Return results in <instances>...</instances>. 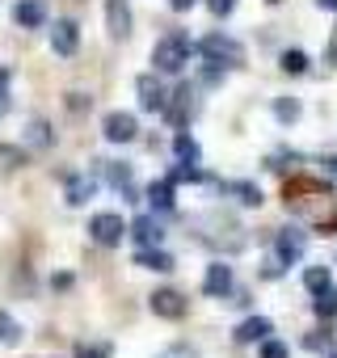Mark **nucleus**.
<instances>
[{
  "label": "nucleus",
  "mask_w": 337,
  "mask_h": 358,
  "mask_svg": "<svg viewBox=\"0 0 337 358\" xmlns=\"http://www.w3.org/2000/svg\"><path fill=\"white\" fill-rule=\"evenodd\" d=\"M152 312L164 316V320H182V316H186V299H182L178 291H156V295H152Z\"/></svg>",
  "instance_id": "obj_10"
},
{
  "label": "nucleus",
  "mask_w": 337,
  "mask_h": 358,
  "mask_svg": "<svg viewBox=\"0 0 337 358\" xmlns=\"http://www.w3.org/2000/svg\"><path fill=\"white\" fill-rule=\"evenodd\" d=\"M224 194H236V203H245V207H261V190L253 182H228Z\"/></svg>",
  "instance_id": "obj_16"
},
{
  "label": "nucleus",
  "mask_w": 337,
  "mask_h": 358,
  "mask_svg": "<svg viewBox=\"0 0 337 358\" xmlns=\"http://www.w3.org/2000/svg\"><path fill=\"white\" fill-rule=\"evenodd\" d=\"M89 236H93L97 245H118V241L127 236V224H122V215H114V211H97V215L89 220Z\"/></svg>",
  "instance_id": "obj_3"
},
{
  "label": "nucleus",
  "mask_w": 337,
  "mask_h": 358,
  "mask_svg": "<svg viewBox=\"0 0 337 358\" xmlns=\"http://www.w3.org/2000/svg\"><path fill=\"white\" fill-rule=\"evenodd\" d=\"M106 26H110V38H127L131 34V9H127V0H106Z\"/></svg>",
  "instance_id": "obj_9"
},
{
  "label": "nucleus",
  "mask_w": 337,
  "mask_h": 358,
  "mask_svg": "<svg viewBox=\"0 0 337 358\" xmlns=\"http://www.w3.org/2000/svg\"><path fill=\"white\" fill-rule=\"evenodd\" d=\"M324 164H329V173H333V177H337V156H329V160H324Z\"/></svg>",
  "instance_id": "obj_34"
},
{
  "label": "nucleus",
  "mask_w": 337,
  "mask_h": 358,
  "mask_svg": "<svg viewBox=\"0 0 337 358\" xmlns=\"http://www.w3.org/2000/svg\"><path fill=\"white\" fill-rule=\"evenodd\" d=\"M316 5H320V9H333V13H337V0H316Z\"/></svg>",
  "instance_id": "obj_33"
},
{
  "label": "nucleus",
  "mask_w": 337,
  "mask_h": 358,
  "mask_svg": "<svg viewBox=\"0 0 337 358\" xmlns=\"http://www.w3.org/2000/svg\"><path fill=\"white\" fill-rule=\"evenodd\" d=\"M156 358H199V354H194L190 345H168V350H160Z\"/></svg>",
  "instance_id": "obj_26"
},
{
  "label": "nucleus",
  "mask_w": 337,
  "mask_h": 358,
  "mask_svg": "<svg viewBox=\"0 0 337 358\" xmlns=\"http://www.w3.org/2000/svg\"><path fill=\"white\" fill-rule=\"evenodd\" d=\"M76 358H101V354H97V350H89V345H80V350H76Z\"/></svg>",
  "instance_id": "obj_32"
},
{
  "label": "nucleus",
  "mask_w": 337,
  "mask_h": 358,
  "mask_svg": "<svg viewBox=\"0 0 337 358\" xmlns=\"http://www.w3.org/2000/svg\"><path fill=\"white\" fill-rule=\"evenodd\" d=\"M13 22L22 30H38L47 22V5H43V0H17V5H13Z\"/></svg>",
  "instance_id": "obj_7"
},
{
  "label": "nucleus",
  "mask_w": 337,
  "mask_h": 358,
  "mask_svg": "<svg viewBox=\"0 0 337 358\" xmlns=\"http://www.w3.org/2000/svg\"><path fill=\"white\" fill-rule=\"evenodd\" d=\"M190 51H194V43L186 38V34H164L156 47H152V64H156V72H182L186 64H190Z\"/></svg>",
  "instance_id": "obj_1"
},
{
  "label": "nucleus",
  "mask_w": 337,
  "mask_h": 358,
  "mask_svg": "<svg viewBox=\"0 0 337 358\" xmlns=\"http://www.w3.org/2000/svg\"><path fill=\"white\" fill-rule=\"evenodd\" d=\"M274 114H278V122H295V118H299V101H295V97H291V101L282 97V101H274Z\"/></svg>",
  "instance_id": "obj_25"
},
{
  "label": "nucleus",
  "mask_w": 337,
  "mask_h": 358,
  "mask_svg": "<svg viewBox=\"0 0 337 358\" xmlns=\"http://www.w3.org/2000/svg\"><path fill=\"white\" fill-rule=\"evenodd\" d=\"M278 64H282V72H287V76L308 72V55H303V51H282V59H278Z\"/></svg>",
  "instance_id": "obj_21"
},
{
  "label": "nucleus",
  "mask_w": 337,
  "mask_h": 358,
  "mask_svg": "<svg viewBox=\"0 0 337 358\" xmlns=\"http://www.w3.org/2000/svg\"><path fill=\"white\" fill-rule=\"evenodd\" d=\"M329 278H333V274H329V266H308V270H303V287H308L312 295H316V291H324V287H329Z\"/></svg>",
  "instance_id": "obj_20"
},
{
  "label": "nucleus",
  "mask_w": 337,
  "mask_h": 358,
  "mask_svg": "<svg viewBox=\"0 0 337 358\" xmlns=\"http://www.w3.org/2000/svg\"><path fill=\"white\" fill-rule=\"evenodd\" d=\"M93 190H97V182H93V177H72V186H68V203H89L93 199Z\"/></svg>",
  "instance_id": "obj_19"
},
{
  "label": "nucleus",
  "mask_w": 337,
  "mask_h": 358,
  "mask_svg": "<svg viewBox=\"0 0 337 358\" xmlns=\"http://www.w3.org/2000/svg\"><path fill=\"white\" fill-rule=\"evenodd\" d=\"M17 337H22V324H17L9 312H0V341H5V345H13Z\"/></svg>",
  "instance_id": "obj_24"
},
{
  "label": "nucleus",
  "mask_w": 337,
  "mask_h": 358,
  "mask_svg": "<svg viewBox=\"0 0 337 358\" xmlns=\"http://www.w3.org/2000/svg\"><path fill=\"white\" fill-rule=\"evenodd\" d=\"M194 51L207 55L211 64H228V68H241V64H245V47H241L236 38H224V34H207Z\"/></svg>",
  "instance_id": "obj_2"
},
{
  "label": "nucleus",
  "mask_w": 337,
  "mask_h": 358,
  "mask_svg": "<svg viewBox=\"0 0 337 358\" xmlns=\"http://www.w3.org/2000/svg\"><path fill=\"white\" fill-rule=\"evenodd\" d=\"M135 262H139L143 270H160V274H164V270H173V257H168L164 249H139Z\"/></svg>",
  "instance_id": "obj_18"
},
{
  "label": "nucleus",
  "mask_w": 337,
  "mask_h": 358,
  "mask_svg": "<svg viewBox=\"0 0 337 358\" xmlns=\"http://www.w3.org/2000/svg\"><path fill=\"white\" fill-rule=\"evenodd\" d=\"M203 291H207L211 299H224V295L232 291V266H224V262L207 266V282H203Z\"/></svg>",
  "instance_id": "obj_11"
},
{
  "label": "nucleus",
  "mask_w": 337,
  "mask_h": 358,
  "mask_svg": "<svg viewBox=\"0 0 337 358\" xmlns=\"http://www.w3.org/2000/svg\"><path fill=\"white\" fill-rule=\"evenodd\" d=\"M168 5H173L178 13H186V9H194V5H199V0H168Z\"/></svg>",
  "instance_id": "obj_31"
},
{
  "label": "nucleus",
  "mask_w": 337,
  "mask_h": 358,
  "mask_svg": "<svg viewBox=\"0 0 337 358\" xmlns=\"http://www.w3.org/2000/svg\"><path fill=\"white\" fill-rule=\"evenodd\" d=\"M333 358H337V354H333Z\"/></svg>",
  "instance_id": "obj_35"
},
{
  "label": "nucleus",
  "mask_w": 337,
  "mask_h": 358,
  "mask_svg": "<svg viewBox=\"0 0 337 358\" xmlns=\"http://www.w3.org/2000/svg\"><path fill=\"white\" fill-rule=\"evenodd\" d=\"M312 312H316L320 320H333V316H337V287H324V291H316V299H312Z\"/></svg>",
  "instance_id": "obj_17"
},
{
  "label": "nucleus",
  "mask_w": 337,
  "mask_h": 358,
  "mask_svg": "<svg viewBox=\"0 0 337 358\" xmlns=\"http://www.w3.org/2000/svg\"><path fill=\"white\" fill-rule=\"evenodd\" d=\"M207 9H211L215 17H228V13L236 9V0H207Z\"/></svg>",
  "instance_id": "obj_27"
},
{
  "label": "nucleus",
  "mask_w": 337,
  "mask_h": 358,
  "mask_svg": "<svg viewBox=\"0 0 337 358\" xmlns=\"http://www.w3.org/2000/svg\"><path fill=\"white\" fill-rule=\"evenodd\" d=\"M51 47H55V55H76V47H80V26H76V22H55Z\"/></svg>",
  "instance_id": "obj_8"
},
{
  "label": "nucleus",
  "mask_w": 337,
  "mask_h": 358,
  "mask_svg": "<svg viewBox=\"0 0 337 358\" xmlns=\"http://www.w3.org/2000/svg\"><path fill=\"white\" fill-rule=\"evenodd\" d=\"M148 203H152L156 211H168V207H173V177H160V182H152V186H148Z\"/></svg>",
  "instance_id": "obj_14"
},
{
  "label": "nucleus",
  "mask_w": 337,
  "mask_h": 358,
  "mask_svg": "<svg viewBox=\"0 0 337 358\" xmlns=\"http://www.w3.org/2000/svg\"><path fill=\"white\" fill-rule=\"evenodd\" d=\"M303 245H308V236H303L299 228L278 232V257H282V262H299V257H303Z\"/></svg>",
  "instance_id": "obj_12"
},
{
  "label": "nucleus",
  "mask_w": 337,
  "mask_h": 358,
  "mask_svg": "<svg viewBox=\"0 0 337 358\" xmlns=\"http://www.w3.org/2000/svg\"><path fill=\"white\" fill-rule=\"evenodd\" d=\"M135 93H139V106H143L148 114H164V106H168V93H164V85H160L152 72L135 80Z\"/></svg>",
  "instance_id": "obj_4"
},
{
  "label": "nucleus",
  "mask_w": 337,
  "mask_h": 358,
  "mask_svg": "<svg viewBox=\"0 0 337 358\" xmlns=\"http://www.w3.org/2000/svg\"><path fill=\"white\" fill-rule=\"evenodd\" d=\"M270 329H274V324H270L266 316H249V320L236 329V341H266V337H270Z\"/></svg>",
  "instance_id": "obj_15"
},
{
  "label": "nucleus",
  "mask_w": 337,
  "mask_h": 358,
  "mask_svg": "<svg viewBox=\"0 0 337 358\" xmlns=\"http://www.w3.org/2000/svg\"><path fill=\"white\" fill-rule=\"evenodd\" d=\"M106 177H110V182H114V186H118L127 199L135 194V190H131V169H122V164H110V169H106Z\"/></svg>",
  "instance_id": "obj_23"
},
{
  "label": "nucleus",
  "mask_w": 337,
  "mask_h": 358,
  "mask_svg": "<svg viewBox=\"0 0 337 358\" xmlns=\"http://www.w3.org/2000/svg\"><path fill=\"white\" fill-rule=\"evenodd\" d=\"M9 85H13V76H9V68H0V101L9 97Z\"/></svg>",
  "instance_id": "obj_29"
},
{
  "label": "nucleus",
  "mask_w": 337,
  "mask_h": 358,
  "mask_svg": "<svg viewBox=\"0 0 337 358\" xmlns=\"http://www.w3.org/2000/svg\"><path fill=\"white\" fill-rule=\"evenodd\" d=\"M131 232H135V241H139L143 249H156V245L164 241V232H160V224H156L152 215H139V220L131 224Z\"/></svg>",
  "instance_id": "obj_13"
},
{
  "label": "nucleus",
  "mask_w": 337,
  "mask_h": 358,
  "mask_svg": "<svg viewBox=\"0 0 337 358\" xmlns=\"http://www.w3.org/2000/svg\"><path fill=\"white\" fill-rule=\"evenodd\" d=\"M101 131H106V139H110V143H131V139L139 135V122H135V114L114 110V114H106Z\"/></svg>",
  "instance_id": "obj_5"
},
{
  "label": "nucleus",
  "mask_w": 337,
  "mask_h": 358,
  "mask_svg": "<svg viewBox=\"0 0 337 358\" xmlns=\"http://www.w3.org/2000/svg\"><path fill=\"white\" fill-rule=\"evenodd\" d=\"M13 160H17L13 148H0V169H13Z\"/></svg>",
  "instance_id": "obj_30"
},
{
  "label": "nucleus",
  "mask_w": 337,
  "mask_h": 358,
  "mask_svg": "<svg viewBox=\"0 0 337 358\" xmlns=\"http://www.w3.org/2000/svg\"><path fill=\"white\" fill-rule=\"evenodd\" d=\"M190 114H194V89H190V85H182V89L173 93V101L164 106V118L173 122V127H186V122H190Z\"/></svg>",
  "instance_id": "obj_6"
},
{
  "label": "nucleus",
  "mask_w": 337,
  "mask_h": 358,
  "mask_svg": "<svg viewBox=\"0 0 337 358\" xmlns=\"http://www.w3.org/2000/svg\"><path fill=\"white\" fill-rule=\"evenodd\" d=\"M173 148H178V160H182V164H199V143H194L190 135H178Z\"/></svg>",
  "instance_id": "obj_22"
},
{
  "label": "nucleus",
  "mask_w": 337,
  "mask_h": 358,
  "mask_svg": "<svg viewBox=\"0 0 337 358\" xmlns=\"http://www.w3.org/2000/svg\"><path fill=\"white\" fill-rule=\"evenodd\" d=\"M261 358H287V345H282V341H270V337H266V345H261Z\"/></svg>",
  "instance_id": "obj_28"
}]
</instances>
